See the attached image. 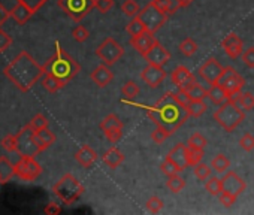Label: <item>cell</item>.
<instances>
[{"mask_svg":"<svg viewBox=\"0 0 254 215\" xmlns=\"http://www.w3.org/2000/svg\"><path fill=\"white\" fill-rule=\"evenodd\" d=\"M221 185H223V191H227L233 196H241L245 188H247V184L245 181L235 172V170H227L223 173V178H221Z\"/></svg>","mask_w":254,"mask_h":215,"instance_id":"obj_13","label":"cell"},{"mask_svg":"<svg viewBox=\"0 0 254 215\" xmlns=\"http://www.w3.org/2000/svg\"><path fill=\"white\" fill-rule=\"evenodd\" d=\"M205 190L211 194V196H220V193L223 191V185H221V178L217 176H209L205 182Z\"/></svg>","mask_w":254,"mask_h":215,"instance_id":"obj_37","label":"cell"},{"mask_svg":"<svg viewBox=\"0 0 254 215\" xmlns=\"http://www.w3.org/2000/svg\"><path fill=\"white\" fill-rule=\"evenodd\" d=\"M208 97H209V100H211L215 106H220V105H223L224 102H227L230 96H229L227 90H226L221 84H214V85H211L209 90H208Z\"/></svg>","mask_w":254,"mask_h":215,"instance_id":"obj_23","label":"cell"},{"mask_svg":"<svg viewBox=\"0 0 254 215\" xmlns=\"http://www.w3.org/2000/svg\"><path fill=\"white\" fill-rule=\"evenodd\" d=\"M42 85H44V88H45L47 91H50V93H57V91L62 90L66 84H64L63 81H60L59 78L45 73V75H44V79H42Z\"/></svg>","mask_w":254,"mask_h":215,"instance_id":"obj_30","label":"cell"},{"mask_svg":"<svg viewBox=\"0 0 254 215\" xmlns=\"http://www.w3.org/2000/svg\"><path fill=\"white\" fill-rule=\"evenodd\" d=\"M203 159V151L202 150H196L187 145V164L194 167L197 163H200Z\"/></svg>","mask_w":254,"mask_h":215,"instance_id":"obj_42","label":"cell"},{"mask_svg":"<svg viewBox=\"0 0 254 215\" xmlns=\"http://www.w3.org/2000/svg\"><path fill=\"white\" fill-rule=\"evenodd\" d=\"M221 48L230 58H238L244 53V42L236 33H229L223 41H221Z\"/></svg>","mask_w":254,"mask_h":215,"instance_id":"obj_15","label":"cell"},{"mask_svg":"<svg viewBox=\"0 0 254 215\" xmlns=\"http://www.w3.org/2000/svg\"><path fill=\"white\" fill-rule=\"evenodd\" d=\"M171 57H172L171 53L160 42L154 44L153 48L147 54H144L145 61H148L150 64H157V66H165L171 60Z\"/></svg>","mask_w":254,"mask_h":215,"instance_id":"obj_17","label":"cell"},{"mask_svg":"<svg viewBox=\"0 0 254 215\" xmlns=\"http://www.w3.org/2000/svg\"><path fill=\"white\" fill-rule=\"evenodd\" d=\"M102 160L109 169H117L124 161V154L117 147H111L108 151H105V154L102 156Z\"/></svg>","mask_w":254,"mask_h":215,"instance_id":"obj_22","label":"cell"},{"mask_svg":"<svg viewBox=\"0 0 254 215\" xmlns=\"http://www.w3.org/2000/svg\"><path fill=\"white\" fill-rule=\"evenodd\" d=\"M96 8L100 14H106L109 12V9H112L114 6V0H96Z\"/></svg>","mask_w":254,"mask_h":215,"instance_id":"obj_54","label":"cell"},{"mask_svg":"<svg viewBox=\"0 0 254 215\" xmlns=\"http://www.w3.org/2000/svg\"><path fill=\"white\" fill-rule=\"evenodd\" d=\"M48 124H50L48 118H47L45 115H42V114H36V115L29 121V126H30L35 132H39V130L47 129Z\"/></svg>","mask_w":254,"mask_h":215,"instance_id":"obj_44","label":"cell"},{"mask_svg":"<svg viewBox=\"0 0 254 215\" xmlns=\"http://www.w3.org/2000/svg\"><path fill=\"white\" fill-rule=\"evenodd\" d=\"M139 91H141L139 85H138L136 82H133V81H127V82L121 87V93H123V96H124L127 100H133V99H136V97L139 96Z\"/></svg>","mask_w":254,"mask_h":215,"instance_id":"obj_36","label":"cell"},{"mask_svg":"<svg viewBox=\"0 0 254 215\" xmlns=\"http://www.w3.org/2000/svg\"><path fill=\"white\" fill-rule=\"evenodd\" d=\"M197 73L200 75V78H202L206 84L214 85V84H218V82H220V79H221V76H223V73H224V66H223L220 61H217V58L209 57V58H206V60L200 64Z\"/></svg>","mask_w":254,"mask_h":215,"instance_id":"obj_11","label":"cell"},{"mask_svg":"<svg viewBox=\"0 0 254 215\" xmlns=\"http://www.w3.org/2000/svg\"><path fill=\"white\" fill-rule=\"evenodd\" d=\"M171 79L178 88L183 90H189L193 84H196V76L186 66H178L175 70H172Z\"/></svg>","mask_w":254,"mask_h":215,"instance_id":"obj_16","label":"cell"},{"mask_svg":"<svg viewBox=\"0 0 254 215\" xmlns=\"http://www.w3.org/2000/svg\"><path fill=\"white\" fill-rule=\"evenodd\" d=\"M18 2H24V3L29 5L35 12H38V11L48 2V0H18Z\"/></svg>","mask_w":254,"mask_h":215,"instance_id":"obj_55","label":"cell"},{"mask_svg":"<svg viewBox=\"0 0 254 215\" xmlns=\"http://www.w3.org/2000/svg\"><path fill=\"white\" fill-rule=\"evenodd\" d=\"M174 133L168 129V127H165V126H162V124H157L156 126V129L153 130V133H151V139H153V142H156L157 145H162L169 136H172Z\"/></svg>","mask_w":254,"mask_h":215,"instance_id":"obj_34","label":"cell"},{"mask_svg":"<svg viewBox=\"0 0 254 215\" xmlns=\"http://www.w3.org/2000/svg\"><path fill=\"white\" fill-rule=\"evenodd\" d=\"M239 145L244 151L250 153L254 150V136L251 133H244L239 139Z\"/></svg>","mask_w":254,"mask_h":215,"instance_id":"obj_49","label":"cell"},{"mask_svg":"<svg viewBox=\"0 0 254 215\" xmlns=\"http://www.w3.org/2000/svg\"><path fill=\"white\" fill-rule=\"evenodd\" d=\"M193 173H194V176H196L197 179L206 181V179L212 175V167H211V164H206V163L200 161V163H197V164L193 167Z\"/></svg>","mask_w":254,"mask_h":215,"instance_id":"obj_39","label":"cell"},{"mask_svg":"<svg viewBox=\"0 0 254 215\" xmlns=\"http://www.w3.org/2000/svg\"><path fill=\"white\" fill-rule=\"evenodd\" d=\"M96 55L102 60V63L112 66L124 55V48L114 38H106L96 48Z\"/></svg>","mask_w":254,"mask_h":215,"instance_id":"obj_8","label":"cell"},{"mask_svg":"<svg viewBox=\"0 0 254 215\" xmlns=\"http://www.w3.org/2000/svg\"><path fill=\"white\" fill-rule=\"evenodd\" d=\"M218 199H220V203H221L224 208H230V206L236 202V196H233V194H230V193H227V191H221L220 196H218Z\"/></svg>","mask_w":254,"mask_h":215,"instance_id":"obj_53","label":"cell"},{"mask_svg":"<svg viewBox=\"0 0 254 215\" xmlns=\"http://www.w3.org/2000/svg\"><path fill=\"white\" fill-rule=\"evenodd\" d=\"M103 133L111 144H117L123 136V129H109V130H105Z\"/></svg>","mask_w":254,"mask_h":215,"instance_id":"obj_52","label":"cell"},{"mask_svg":"<svg viewBox=\"0 0 254 215\" xmlns=\"http://www.w3.org/2000/svg\"><path fill=\"white\" fill-rule=\"evenodd\" d=\"M35 14H36V12H35L29 5H26L24 2H18V3L11 9V17H12V18L15 20V23L20 24V26L26 24Z\"/></svg>","mask_w":254,"mask_h":215,"instance_id":"obj_21","label":"cell"},{"mask_svg":"<svg viewBox=\"0 0 254 215\" xmlns=\"http://www.w3.org/2000/svg\"><path fill=\"white\" fill-rule=\"evenodd\" d=\"M121 11L126 17H129V18H135L138 17V14L141 12L139 9V5L136 0H124L123 5H121Z\"/></svg>","mask_w":254,"mask_h":215,"instance_id":"obj_35","label":"cell"},{"mask_svg":"<svg viewBox=\"0 0 254 215\" xmlns=\"http://www.w3.org/2000/svg\"><path fill=\"white\" fill-rule=\"evenodd\" d=\"M139 108H144L148 118L157 126L162 124L165 127H168L172 133H175L181 126L186 124V121L190 118V114L187 111V108L184 105H181L172 94V91L166 93L165 96L160 97L159 102H156L153 106H144L139 103H133Z\"/></svg>","mask_w":254,"mask_h":215,"instance_id":"obj_1","label":"cell"},{"mask_svg":"<svg viewBox=\"0 0 254 215\" xmlns=\"http://www.w3.org/2000/svg\"><path fill=\"white\" fill-rule=\"evenodd\" d=\"M241 108L245 112L254 109V94L253 93H250V91L242 93V96H241Z\"/></svg>","mask_w":254,"mask_h":215,"instance_id":"obj_47","label":"cell"},{"mask_svg":"<svg viewBox=\"0 0 254 215\" xmlns=\"http://www.w3.org/2000/svg\"><path fill=\"white\" fill-rule=\"evenodd\" d=\"M211 167H212V170H215L217 173H224V172H227L229 167H230V160H229V157H226L224 154H217V156H214L212 160H211Z\"/></svg>","mask_w":254,"mask_h":215,"instance_id":"obj_29","label":"cell"},{"mask_svg":"<svg viewBox=\"0 0 254 215\" xmlns=\"http://www.w3.org/2000/svg\"><path fill=\"white\" fill-rule=\"evenodd\" d=\"M99 127H100L102 132H105V130H109V129H123L124 124H123V121H121L115 114H109V115H106V117L100 121Z\"/></svg>","mask_w":254,"mask_h":215,"instance_id":"obj_32","label":"cell"},{"mask_svg":"<svg viewBox=\"0 0 254 215\" xmlns=\"http://www.w3.org/2000/svg\"><path fill=\"white\" fill-rule=\"evenodd\" d=\"M0 147H2L5 151L8 153H15L18 150V144H17V135H8L2 139L0 142Z\"/></svg>","mask_w":254,"mask_h":215,"instance_id":"obj_46","label":"cell"},{"mask_svg":"<svg viewBox=\"0 0 254 215\" xmlns=\"http://www.w3.org/2000/svg\"><path fill=\"white\" fill-rule=\"evenodd\" d=\"M45 73L53 75L63 81L64 84L70 82L81 70L79 63L69 54L66 53L59 42H56V53L53 54L51 58L44 64Z\"/></svg>","mask_w":254,"mask_h":215,"instance_id":"obj_3","label":"cell"},{"mask_svg":"<svg viewBox=\"0 0 254 215\" xmlns=\"http://www.w3.org/2000/svg\"><path fill=\"white\" fill-rule=\"evenodd\" d=\"M126 32L130 35V38H135V36L147 32V27H145V24L142 23V20L139 17H135V18L130 20L129 24L126 26Z\"/></svg>","mask_w":254,"mask_h":215,"instance_id":"obj_31","label":"cell"},{"mask_svg":"<svg viewBox=\"0 0 254 215\" xmlns=\"http://www.w3.org/2000/svg\"><path fill=\"white\" fill-rule=\"evenodd\" d=\"M156 33H151V32H144V33H141V35H138V36H135V38H130V45L139 53V54H147L151 48H153V45L154 44H157L159 41H157V38L154 36Z\"/></svg>","mask_w":254,"mask_h":215,"instance_id":"obj_18","label":"cell"},{"mask_svg":"<svg viewBox=\"0 0 254 215\" xmlns=\"http://www.w3.org/2000/svg\"><path fill=\"white\" fill-rule=\"evenodd\" d=\"M44 212H45L47 215H57V214L62 212V208H60V205H57L56 202H50V203L45 206Z\"/></svg>","mask_w":254,"mask_h":215,"instance_id":"obj_56","label":"cell"},{"mask_svg":"<svg viewBox=\"0 0 254 215\" xmlns=\"http://www.w3.org/2000/svg\"><path fill=\"white\" fill-rule=\"evenodd\" d=\"M84 185L78 181L76 176H73L72 173H66L63 175L54 185H53V191L54 194L64 203V205H73L75 202L79 200V197L84 193Z\"/></svg>","mask_w":254,"mask_h":215,"instance_id":"obj_5","label":"cell"},{"mask_svg":"<svg viewBox=\"0 0 254 215\" xmlns=\"http://www.w3.org/2000/svg\"><path fill=\"white\" fill-rule=\"evenodd\" d=\"M166 187L171 193H180L184 187H186V179L181 175H174V176H168L166 181Z\"/></svg>","mask_w":254,"mask_h":215,"instance_id":"obj_38","label":"cell"},{"mask_svg":"<svg viewBox=\"0 0 254 215\" xmlns=\"http://www.w3.org/2000/svg\"><path fill=\"white\" fill-rule=\"evenodd\" d=\"M90 78H91V81H93L97 87L105 88L106 85H109V82H112V79H114V72L109 69L108 64L103 63V64L97 66V67L90 73Z\"/></svg>","mask_w":254,"mask_h":215,"instance_id":"obj_19","label":"cell"},{"mask_svg":"<svg viewBox=\"0 0 254 215\" xmlns=\"http://www.w3.org/2000/svg\"><path fill=\"white\" fill-rule=\"evenodd\" d=\"M177 2H178V5H180L181 8H186V6H189V5L193 2V0H177Z\"/></svg>","mask_w":254,"mask_h":215,"instance_id":"obj_58","label":"cell"},{"mask_svg":"<svg viewBox=\"0 0 254 215\" xmlns=\"http://www.w3.org/2000/svg\"><path fill=\"white\" fill-rule=\"evenodd\" d=\"M11 17V11H8L2 3H0V29H2V26L6 23V20Z\"/></svg>","mask_w":254,"mask_h":215,"instance_id":"obj_57","label":"cell"},{"mask_svg":"<svg viewBox=\"0 0 254 215\" xmlns=\"http://www.w3.org/2000/svg\"><path fill=\"white\" fill-rule=\"evenodd\" d=\"M169 159H172L180 167L186 169L187 164V145L186 144H177L168 154Z\"/></svg>","mask_w":254,"mask_h":215,"instance_id":"obj_25","label":"cell"},{"mask_svg":"<svg viewBox=\"0 0 254 215\" xmlns=\"http://www.w3.org/2000/svg\"><path fill=\"white\" fill-rule=\"evenodd\" d=\"M72 38H73L76 42L82 44V42H85V41L90 38V32H88L84 26H76V27L72 30Z\"/></svg>","mask_w":254,"mask_h":215,"instance_id":"obj_48","label":"cell"},{"mask_svg":"<svg viewBox=\"0 0 254 215\" xmlns=\"http://www.w3.org/2000/svg\"><path fill=\"white\" fill-rule=\"evenodd\" d=\"M180 51L186 55V57H193L196 53H197V50H199V47H197V44L191 39V38H186L181 44H180Z\"/></svg>","mask_w":254,"mask_h":215,"instance_id":"obj_40","label":"cell"},{"mask_svg":"<svg viewBox=\"0 0 254 215\" xmlns=\"http://www.w3.org/2000/svg\"><path fill=\"white\" fill-rule=\"evenodd\" d=\"M15 176V164L5 156L0 157V184H6Z\"/></svg>","mask_w":254,"mask_h":215,"instance_id":"obj_24","label":"cell"},{"mask_svg":"<svg viewBox=\"0 0 254 215\" xmlns=\"http://www.w3.org/2000/svg\"><path fill=\"white\" fill-rule=\"evenodd\" d=\"M168 73L163 69V66H157V64H150L141 72V79L151 88H157L159 85L163 84V81L166 79Z\"/></svg>","mask_w":254,"mask_h":215,"instance_id":"obj_14","label":"cell"},{"mask_svg":"<svg viewBox=\"0 0 254 215\" xmlns=\"http://www.w3.org/2000/svg\"><path fill=\"white\" fill-rule=\"evenodd\" d=\"M96 0H59L57 5L62 11H64L73 21L79 23L85 18L93 8H96Z\"/></svg>","mask_w":254,"mask_h":215,"instance_id":"obj_6","label":"cell"},{"mask_svg":"<svg viewBox=\"0 0 254 215\" xmlns=\"http://www.w3.org/2000/svg\"><path fill=\"white\" fill-rule=\"evenodd\" d=\"M3 73L20 91L27 93L45 75V69L27 51H21L3 69Z\"/></svg>","mask_w":254,"mask_h":215,"instance_id":"obj_2","label":"cell"},{"mask_svg":"<svg viewBox=\"0 0 254 215\" xmlns=\"http://www.w3.org/2000/svg\"><path fill=\"white\" fill-rule=\"evenodd\" d=\"M35 138H36V144H38L41 153L45 151V150H48L56 142V133H53L48 127L44 129V130L36 132L35 133Z\"/></svg>","mask_w":254,"mask_h":215,"instance_id":"obj_26","label":"cell"},{"mask_svg":"<svg viewBox=\"0 0 254 215\" xmlns=\"http://www.w3.org/2000/svg\"><path fill=\"white\" fill-rule=\"evenodd\" d=\"M212 117L227 133H232L245 120V111L229 99L214 111Z\"/></svg>","mask_w":254,"mask_h":215,"instance_id":"obj_4","label":"cell"},{"mask_svg":"<svg viewBox=\"0 0 254 215\" xmlns=\"http://www.w3.org/2000/svg\"><path fill=\"white\" fill-rule=\"evenodd\" d=\"M190 96V99L194 100H205V97H208V90H205L200 84H193L189 90H186Z\"/></svg>","mask_w":254,"mask_h":215,"instance_id":"obj_43","label":"cell"},{"mask_svg":"<svg viewBox=\"0 0 254 215\" xmlns=\"http://www.w3.org/2000/svg\"><path fill=\"white\" fill-rule=\"evenodd\" d=\"M160 170H162V173H165L166 176H174V175H180L184 169L180 167L172 159H169V157L166 156V159H165L163 163L160 164Z\"/></svg>","mask_w":254,"mask_h":215,"instance_id":"obj_33","label":"cell"},{"mask_svg":"<svg viewBox=\"0 0 254 215\" xmlns=\"http://www.w3.org/2000/svg\"><path fill=\"white\" fill-rule=\"evenodd\" d=\"M75 160L85 169L91 167L97 161V153L90 147V145H82L76 153H75Z\"/></svg>","mask_w":254,"mask_h":215,"instance_id":"obj_20","label":"cell"},{"mask_svg":"<svg viewBox=\"0 0 254 215\" xmlns=\"http://www.w3.org/2000/svg\"><path fill=\"white\" fill-rule=\"evenodd\" d=\"M42 173L41 164L35 160L32 156H20V160L15 164V175L27 182H32L38 179V176Z\"/></svg>","mask_w":254,"mask_h":215,"instance_id":"obj_10","label":"cell"},{"mask_svg":"<svg viewBox=\"0 0 254 215\" xmlns=\"http://www.w3.org/2000/svg\"><path fill=\"white\" fill-rule=\"evenodd\" d=\"M145 208H147V211H148V212H151V214H157V212H160V211L165 208V203H163V200H162L160 197H157V196H151V197L147 200Z\"/></svg>","mask_w":254,"mask_h":215,"instance_id":"obj_45","label":"cell"},{"mask_svg":"<svg viewBox=\"0 0 254 215\" xmlns=\"http://www.w3.org/2000/svg\"><path fill=\"white\" fill-rule=\"evenodd\" d=\"M186 108H187L190 117H193V118H199V117H202L206 112V103H205V100H194V99H191L187 103Z\"/></svg>","mask_w":254,"mask_h":215,"instance_id":"obj_27","label":"cell"},{"mask_svg":"<svg viewBox=\"0 0 254 215\" xmlns=\"http://www.w3.org/2000/svg\"><path fill=\"white\" fill-rule=\"evenodd\" d=\"M151 2H153L162 12H165L168 17L172 15V14H175V12L181 8V6L178 5L177 0H151Z\"/></svg>","mask_w":254,"mask_h":215,"instance_id":"obj_28","label":"cell"},{"mask_svg":"<svg viewBox=\"0 0 254 215\" xmlns=\"http://www.w3.org/2000/svg\"><path fill=\"white\" fill-rule=\"evenodd\" d=\"M12 45V38L6 32L0 29V53H5Z\"/></svg>","mask_w":254,"mask_h":215,"instance_id":"obj_51","label":"cell"},{"mask_svg":"<svg viewBox=\"0 0 254 215\" xmlns=\"http://www.w3.org/2000/svg\"><path fill=\"white\" fill-rule=\"evenodd\" d=\"M241 58H242V61H244V64H245L247 67L254 69V47L245 50V51L242 53Z\"/></svg>","mask_w":254,"mask_h":215,"instance_id":"obj_50","label":"cell"},{"mask_svg":"<svg viewBox=\"0 0 254 215\" xmlns=\"http://www.w3.org/2000/svg\"><path fill=\"white\" fill-rule=\"evenodd\" d=\"M229 93V96L239 93L242 90V87L245 85V79L241 73H238L236 69H233L232 66H226L224 67V73L220 79V82Z\"/></svg>","mask_w":254,"mask_h":215,"instance_id":"obj_12","label":"cell"},{"mask_svg":"<svg viewBox=\"0 0 254 215\" xmlns=\"http://www.w3.org/2000/svg\"><path fill=\"white\" fill-rule=\"evenodd\" d=\"M35 130L27 124L24 126L18 133H17V144H18V150L17 153L20 156H32L36 157L41 150L36 144V138H35Z\"/></svg>","mask_w":254,"mask_h":215,"instance_id":"obj_9","label":"cell"},{"mask_svg":"<svg viewBox=\"0 0 254 215\" xmlns=\"http://www.w3.org/2000/svg\"><path fill=\"white\" fill-rule=\"evenodd\" d=\"M187 145L191 147V148L205 151V148H206V145H208V141H206V138H205L202 133H193V135H190Z\"/></svg>","mask_w":254,"mask_h":215,"instance_id":"obj_41","label":"cell"},{"mask_svg":"<svg viewBox=\"0 0 254 215\" xmlns=\"http://www.w3.org/2000/svg\"><path fill=\"white\" fill-rule=\"evenodd\" d=\"M138 17L142 20V23L145 24L147 30L151 32V33L159 32L165 26V23L168 21V15L165 12H162L153 2L147 3L141 9V12L138 14Z\"/></svg>","mask_w":254,"mask_h":215,"instance_id":"obj_7","label":"cell"}]
</instances>
